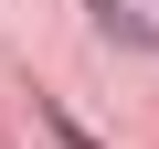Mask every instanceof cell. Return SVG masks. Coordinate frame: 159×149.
<instances>
[{
  "instance_id": "6da1fadb",
  "label": "cell",
  "mask_w": 159,
  "mask_h": 149,
  "mask_svg": "<svg viewBox=\"0 0 159 149\" xmlns=\"http://www.w3.org/2000/svg\"><path fill=\"white\" fill-rule=\"evenodd\" d=\"M96 32H106V43H127V53L148 43V22H138V11H117V0H96Z\"/></svg>"
},
{
  "instance_id": "7a4b0ae2",
  "label": "cell",
  "mask_w": 159,
  "mask_h": 149,
  "mask_svg": "<svg viewBox=\"0 0 159 149\" xmlns=\"http://www.w3.org/2000/svg\"><path fill=\"white\" fill-rule=\"evenodd\" d=\"M43 128H53V138H64V149H96V138H85V128H74V117H64V107H53V96H43Z\"/></svg>"
}]
</instances>
